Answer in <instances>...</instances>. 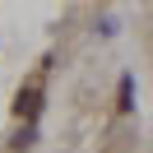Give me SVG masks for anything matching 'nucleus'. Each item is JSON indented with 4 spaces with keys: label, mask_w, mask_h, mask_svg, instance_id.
I'll return each mask as SVG.
<instances>
[{
    "label": "nucleus",
    "mask_w": 153,
    "mask_h": 153,
    "mask_svg": "<svg viewBox=\"0 0 153 153\" xmlns=\"http://www.w3.org/2000/svg\"><path fill=\"white\" fill-rule=\"evenodd\" d=\"M116 107H121V111H130V107H134V79H130V74L121 79V102H116Z\"/></svg>",
    "instance_id": "7ed1b4c3"
},
{
    "label": "nucleus",
    "mask_w": 153,
    "mask_h": 153,
    "mask_svg": "<svg viewBox=\"0 0 153 153\" xmlns=\"http://www.w3.org/2000/svg\"><path fill=\"white\" fill-rule=\"evenodd\" d=\"M33 139H37V130H33V125H23V130L14 134V153H28V149H33Z\"/></svg>",
    "instance_id": "f03ea898"
},
{
    "label": "nucleus",
    "mask_w": 153,
    "mask_h": 153,
    "mask_svg": "<svg viewBox=\"0 0 153 153\" xmlns=\"http://www.w3.org/2000/svg\"><path fill=\"white\" fill-rule=\"evenodd\" d=\"M37 111H42V88H37V84L19 88V97H14V116H19V121H33Z\"/></svg>",
    "instance_id": "f257e3e1"
}]
</instances>
